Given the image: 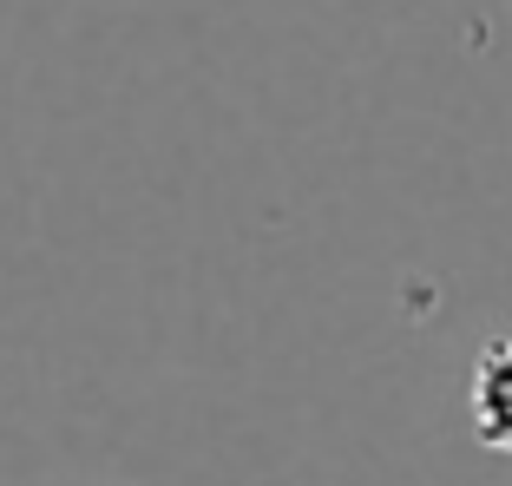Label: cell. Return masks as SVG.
<instances>
[{"label": "cell", "mask_w": 512, "mask_h": 486, "mask_svg": "<svg viewBox=\"0 0 512 486\" xmlns=\"http://www.w3.org/2000/svg\"><path fill=\"white\" fill-rule=\"evenodd\" d=\"M467 414H473V441L486 454H512V335H493L480 349L467 381Z\"/></svg>", "instance_id": "6da1fadb"}]
</instances>
